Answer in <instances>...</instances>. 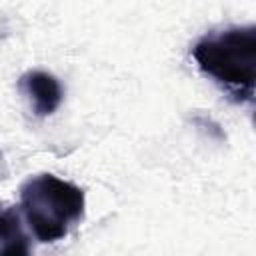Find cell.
<instances>
[{"label": "cell", "instance_id": "6da1fadb", "mask_svg": "<svg viewBox=\"0 0 256 256\" xmlns=\"http://www.w3.org/2000/svg\"><path fill=\"white\" fill-rule=\"evenodd\" d=\"M192 58L198 68L226 90L234 102L254 100L256 78V26H232L202 36Z\"/></svg>", "mask_w": 256, "mask_h": 256}, {"label": "cell", "instance_id": "7a4b0ae2", "mask_svg": "<svg viewBox=\"0 0 256 256\" xmlns=\"http://www.w3.org/2000/svg\"><path fill=\"white\" fill-rule=\"evenodd\" d=\"M84 190L54 174H38L20 186V212L38 242H58L84 216Z\"/></svg>", "mask_w": 256, "mask_h": 256}, {"label": "cell", "instance_id": "3957f363", "mask_svg": "<svg viewBox=\"0 0 256 256\" xmlns=\"http://www.w3.org/2000/svg\"><path fill=\"white\" fill-rule=\"evenodd\" d=\"M18 88L30 98L32 110L38 118H46L58 110L62 104L64 92L56 76L42 72V70H30L20 76Z\"/></svg>", "mask_w": 256, "mask_h": 256}, {"label": "cell", "instance_id": "277c9868", "mask_svg": "<svg viewBox=\"0 0 256 256\" xmlns=\"http://www.w3.org/2000/svg\"><path fill=\"white\" fill-rule=\"evenodd\" d=\"M28 236L22 230L20 212L0 204V254H28Z\"/></svg>", "mask_w": 256, "mask_h": 256}]
</instances>
